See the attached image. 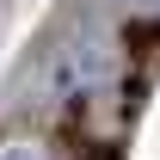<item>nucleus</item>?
Listing matches in <instances>:
<instances>
[{
	"label": "nucleus",
	"mask_w": 160,
	"mask_h": 160,
	"mask_svg": "<svg viewBox=\"0 0 160 160\" xmlns=\"http://www.w3.org/2000/svg\"><path fill=\"white\" fill-rule=\"evenodd\" d=\"M123 68V49L117 37L105 31L99 19H86V25H68L56 43H49V56L37 62V92L49 105H62V111H80V105H92L117 80Z\"/></svg>",
	"instance_id": "f257e3e1"
},
{
	"label": "nucleus",
	"mask_w": 160,
	"mask_h": 160,
	"mask_svg": "<svg viewBox=\"0 0 160 160\" xmlns=\"http://www.w3.org/2000/svg\"><path fill=\"white\" fill-rule=\"evenodd\" d=\"M0 160H56L43 142H31V136H19V142H0Z\"/></svg>",
	"instance_id": "f03ea898"
},
{
	"label": "nucleus",
	"mask_w": 160,
	"mask_h": 160,
	"mask_svg": "<svg viewBox=\"0 0 160 160\" xmlns=\"http://www.w3.org/2000/svg\"><path fill=\"white\" fill-rule=\"evenodd\" d=\"M111 12H123V19H160V0H111Z\"/></svg>",
	"instance_id": "7ed1b4c3"
}]
</instances>
